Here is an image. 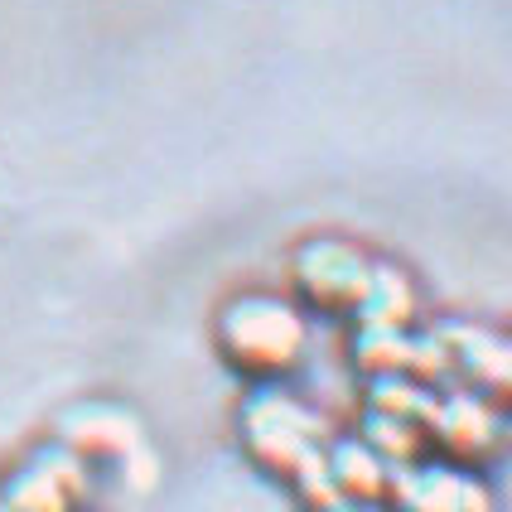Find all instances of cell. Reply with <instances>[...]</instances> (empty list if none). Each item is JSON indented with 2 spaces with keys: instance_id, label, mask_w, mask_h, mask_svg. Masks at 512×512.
Returning <instances> with one entry per match:
<instances>
[{
  "instance_id": "8fae6325",
  "label": "cell",
  "mask_w": 512,
  "mask_h": 512,
  "mask_svg": "<svg viewBox=\"0 0 512 512\" xmlns=\"http://www.w3.org/2000/svg\"><path fill=\"white\" fill-rule=\"evenodd\" d=\"M435 397H440V387H430L421 377H372L368 411L397 416V421H411V426H426L430 411H435Z\"/></svg>"
},
{
  "instance_id": "4fadbf2b",
  "label": "cell",
  "mask_w": 512,
  "mask_h": 512,
  "mask_svg": "<svg viewBox=\"0 0 512 512\" xmlns=\"http://www.w3.org/2000/svg\"><path fill=\"white\" fill-rule=\"evenodd\" d=\"M334 512H387V503H343Z\"/></svg>"
},
{
  "instance_id": "5bb4252c",
  "label": "cell",
  "mask_w": 512,
  "mask_h": 512,
  "mask_svg": "<svg viewBox=\"0 0 512 512\" xmlns=\"http://www.w3.org/2000/svg\"><path fill=\"white\" fill-rule=\"evenodd\" d=\"M73 512H83V508H73Z\"/></svg>"
},
{
  "instance_id": "8992f818",
  "label": "cell",
  "mask_w": 512,
  "mask_h": 512,
  "mask_svg": "<svg viewBox=\"0 0 512 512\" xmlns=\"http://www.w3.org/2000/svg\"><path fill=\"white\" fill-rule=\"evenodd\" d=\"M87 488H92V464L68 445L49 440L0 484V503L10 512H73L83 508Z\"/></svg>"
},
{
  "instance_id": "277c9868",
  "label": "cell",
  "mask_w": 512,
  "mask_h": 512,
  "mask_svg": "<svg viewBox=\"0 0 512 512\" xmlns=\"http://www.w3.org/2000/svg\"><path fill=\"white\" fill-rule=\"evenodd\" d=\"M368 276H372V256L363 247H353V242H343V237H310L290 256L295 300L319 314L353 319L363 290H368Z\"/></svg>"
},
{
  "instance_id": "ba28073f",
  "label": "cell",
  "mask_w": 512,
  "mask_h": 512,
  "mask_svg": "<svg viewBox=\"0 0 512 512\" xmlns=\"http://www.w3.org/2000/svg\"><path fill=\"white\" fill-rule=\"evenodd\" d=\"M58 445H68V450L83 455L87 464H97V459H131L141 450V426H136L121 406L87 401V406H78V411L63 416Z\"/></svg>"
},
{
  "instance_id": "9c48e42d",
  "label": "cell",
  "mask_w": 512,
  "mask_h": 512,
  "mask_svg": "<svg viewBox=\"0 0 512 512\" xmlns=\"http://www.w3.org/2000/svg\"><path fill=\"white\" fill-rule=\"evenodd\" d=\"M324 469H329L334 493H339L343 503H387V488H392V474H397L363 435H353V440H329Z\"/></svg>"
},
{
  "instance_id": "6da1fadb",
  "label": "cell",
  "mask_w": 512,
  "mask_h": 512,
  "mask_svg": "<svg viewBox=\"0 0 512 512\" xmlns=\"http://www.w3.org/2000/svg\"><path fill=\"white\" fill-rule=\"evenodd\" d=\"M213 343L223 353L237 377L247 382H281L305 363L310 353V319L290 295H271V290H247L232 295L218 310L213 324Z\"/></svg>"
},
{
  "instance_id": "3957f363",
  "label": "cell",
  "mask_w": 512,
  "mask_h": 512,
  "mask_svg": "<svg viewBox=\"0 0 512 512\" xmlns=\"http://www.w3.org/2000/svg\"><path fill=\"white\" fill-rule=\"evenodd\" d=\"M426 445L435 459L459 464V469H479L484 474L493 459L508 455V416L484 397H474L469 387H445L435 397V411L426 421Z\"/></svg>"
},
{
  "instance_id": "7a4b0ae2",
  "label": "cell",
  "mask_w": 512,
  "mask_h": 512,
  "mask_svg": "<svg viewBox=\"0 0 512 512\" xmlns=\"http://www.w3.org/2000/svg\"><path fill=\"white\" fill-rule=\"evenodd\" d=\"M237 440L261 474L290 484L305 464L329 450V426L310 401L285 392L281 382H261L237 411Z\"/></svg>"
},
{
  "instance_id": "52a82bcc",
  "label": "cell",
  "mask_w": 512,
  "mask_h": 512,
  "mask_svg": "<svg viewBox=\"0 0 512 512\" xmlns=\"http://www.w3.org/2000/svg\"><path fill=\"white\" fill-rule=\"evenodd\" d=\"M435 339L445 348V363H450V382L469 387L474 397H484L488 406H498L503 416H512V339L508 334H493L479 324H440Z\"/></svg>"
},
{
  "instance_id": "7c38bea8",
  "label": "cell",
  "mask_w": 512,
  "mask_h": 512,
  "mask_svg": "<svg viewBox=\"0 0 512 512\" xmlns=\"http://www.w3.org/2000/svg\"><path fill=\"white\" fill-rule=\"evenodd\" d=\"M363 440H368L377 455L387 459L392 469H401V464H416V459H426V426H411V421H397V416H377V411H368L363 416V430H358Z\"/></svg>"
},
{
  "instance_id": "5b68a950",
  "label": "cell",
  "mask_w": 512,
  "mask_h": 512,
  "mask_svg": "<svg viewBox=\"0 0 512 512\" xmlns=\"http://www.w3.org/2000/svg\"><path fill=\"white\" fill-rule=\"evenodd\" d=\"M387 512H498V498L479 469H459L445 459H416L392 474Z\"/></svg>"
},
{
  "instance_id": "30bf717a",
  "label": "cell",
  "mask_w": 512,
  "mask_h": 512,
  "mask_svg": "<svg viewBox=\"0 0 512 512\" xmlns=\"http://www.w3.org/2000/svg\"><path fill=\"white\" fill-rule=\"evenodd\" d=\"M416 314H421V300H416V285L401 266H387V261H372L368 290L358 300V329H416Z\"/></svg>"
}]
</instances>
